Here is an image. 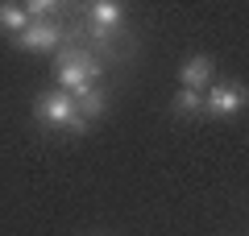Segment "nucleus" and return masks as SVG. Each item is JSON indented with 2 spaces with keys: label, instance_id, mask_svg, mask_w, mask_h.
<instances>
[{
  "label": "nucleus",
  "instance_id": "nucleus-1",
  "mask_svg": "<svg viewBox=\"0 0 249 236\" xmlns=\"http://www.w3.org/2000/svg\"><path fill=\"white\" fill-rule=\"evenodd\" d=\"M100 75H104V62H100V54L67 37V42H62V50H58V67H54V79H58V91L75 96V91L91 87V83H96Z\"/></svg>",
  "mask_w": 249,
  "mask_h": 236
},
{
  "label": "nucleus",
  "instance_id": "nucleus-2",
  "mask_svg": "<svg viewBox=\"0 0 249 236\" xmlns=\"http://www.w3.org/2000/svg\"><path fill=\"white\" fill-rule=\"evenodd\" d=\"M249 91L241 79H224V83H212V87L204 91V112L212 116V120H229V116H237L241 108H245Z\"/></svg>",
  "mask_w": 249,
  "mask_h": 236
},
{
  "label": "nucleus",
  "instance_id": "nucleus-3",
  "mask_svg": "<svg viewBox=\"0 0 249 236\" xmlns=\"http://www.w3.org/2000/svg\"><path fill=\"white\" fill-rule=\"evenodd\" d=\"M62 42H67V34H62L58 21H29L25 34L13 37L17 50H34V54H58Z\"/></svg>",
  "mask_w": 249,
  "mask_h": 236
},
{
  "label": "nucleus",
  "instance_id": "nucleus-4",
  "mask_svg": "<svg viewBox=\"0 0 249 236\" xmlns=\"http://www.w3.org/2000/svg\"><path fill=\"white\" fill-rule=\"evenodd\" d=\"M34 116L42 124H50V129H67L71 116H75V96H67V91H46V96H37Z\"/></svg>",
  "mask_w": 249,
  "mask_h": 236
},
{
  "label": "nucleus",
  "instance_id": "nucleus-5",
  "mask_svg": "<svg viewBox=\"0 0 249 236\" xmlns=\"http://www.w3.org/2000/svg\"><path fill=\"white\" fill-rule=\"evenodd\" d=\"M212 75L216 70H212V58H208V54H191V58L178 67V83H183L187 91H199V96L212 87Z\"/></svg>",
  "mask_w": 249,
  "mask_h": 236
},
{
  "label": "nucleus",
  "instance_id": "nucleus-6",
  "mask_svg": "<svg viewBox=\"0 0 249 236\" xmlns=\"http://www.w3.org/2000/svg\"><path fill=\"white\" fill-rule=\"evenodd\" d=\"M75 112H79L83 120L96 124L100 116L108 112V91H104V87H96V83H91V87H83V91H75Z\"/></svg>",
  "mask_w": 249,
  "mask_h": 236
},
{
  "label": "nucleus",
  "instance_id": "nucleus-7",
  "mask_svg": "<svg viewBox=\"0 0 249 236\" xmlns=\"http://www.w3.org/2000/svg\"><path fill=\"white\" fill-rule=\"evenodd\" d=\"M83 13H88V21L100 25V29H121V21H124V9L116 0H91Z\"/></svg>",
  "mask_w": 249,
  "mask_h": 236
},
{
  "label": "nucleus",
  "instance_id": "nucleus-8",
  "mask_svg": "<svg viewBox=\"0 0 249 236\" xmlns=\"http://www.w3.org/2000/svg\"><path fill=\"white\" fill-rule=\"evenodd\" d=\"M25 25H29L25 4H13V0H4V4H0V29H4L9 37H17V34H25Z\"/></svg>",
  "mask_w": 249,
  "mask_h": 236
},
{
  "label": "nucleus",
  "instance_id": "nucleus-9",
  "mask_svg": "<svg viewBox=\"0 0 249 236\" xmlns=\"http://www.w3.org/2000/svg\"><path fill=\"white\" fill-rule=\"evenodd\" d=\"M170 112H175V116H196V112H204V96H199V91L178 87L175 100H170Z\"/></svg>",
  "mask_w": 249,
  "mask_h": 236
},
{
  "label": "nucleus",
  "instance_id": "nucleus-10",
  "mask_svg": "<svg viewBox=\"0 0 249 236\" xmlns=\"http://www.w3.org/2000/svg\"><path fill=\"white\" fill-rule=\"evenodd\" d=\"M25 13L29 21H58V4H50V0H29Z\"/></svg>",
  "mask_w": 249,
  "mask_h": 236
},
{
  "label": "nucleus",
  "instance_id": "nucleus-11",
  "mask_svg": "<svg viewBox=\"0 0 249 236\" xmlns=\"http://www.w3.org/2000/svg\"><path fill=\"white\" fill-rule=\"evenodd\" d=\"M88 129H91V120H83L79 112H75V116H71V124H67V133H75V137H83Z\"/></svg>",
  "mask_w": 249,
  "mask_h": 236
}]
</instances>
